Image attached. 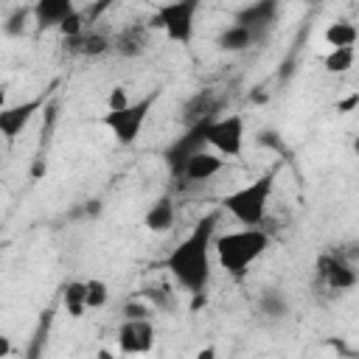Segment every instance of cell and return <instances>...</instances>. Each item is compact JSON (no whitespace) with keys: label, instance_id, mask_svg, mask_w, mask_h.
Masks as SVG:
<instances>
[{"label":"cell","instance_id":"5bb4252c","mask_svg":"<svg viewBox=\"0 0 359 359\" xmlns=\"http://www.w3.org/2000/svg\"><path fill=\"white\" fill-rule=\"evenodd\" d=\"M62 48L67 56H79V59H98L112 53V34L98 31L95 25L87 28L84 34L73 36V39H62Z\"/></svg>","mask_w":359,"mask_h":359},{"label":"cell","instance_id":"e0dca14e","mask_svg":"<svg viewBox=\"0 0 359 359\" xmlns=\"http://www.w3.org/2000/svg\"><path fill=\"white\" fill-rule=\"evenodd\" d=\"M222 168H224V157H219L216 151L208 149V151H199V154H194L188 160V165L182 168V180H188V182H208Z\"/></svg>","mask_w":359,"mask_h":359},{"label":"cell","instance_id":"8992f818","mask_svg":"<svg viewBox=\"0 0 359 359\" xmlns=\"http://www.w3.org/2000/svg\"><path fill=\"white\" fill-rule=\"evenodd\" d=\"M314 275H317V283L325 286L328 292H351L359 283V266L345 261L337 250H325L317 255Z\"/></svg>","mask_w":359,"mask_h":359},{"label":"cell","instance_id":"d6986e66","mask_svg":"<svg viewBox=\"0 0 359 359\" xmlns=\"http://www.w3.org/2000/svg\"><path fill=\"white\" fill-rule=\"evenodd\" d=\"M255 42H258V39H255V34H252L250 28L238 25V22L224 25V28L219 31V36H216V48H219V50H224V53H241V50L252 48Z\"/></svg>","mask_w":359,"mask_h":359},{"label":"cell","instance_id":"277c9868","mask_svg":"<svg viewBox=\"0 0 359 359\" xmlns=\"http://www.w3.org/2000/svg\"><path fill=\"white\" fill-rule=\"evenodd\" d=\"M160 95H163V90H149L143 98H135L129 107L115 109V112H104L101 123L112 132V137H115L118 146H135L140 140L143 126L149 121V112L160 101Z\"/></svg>","mask_w":359,"mask_h":359},{"label":"cell","instance_id":"3957f363","mask_svg":"<svg viewBox=\"0 0 359 359\" xmlns=\"http://www.w3.org/2000/svg\"><path fill=\"white\" fill-rule=\"evenodd\" d=\"M272 188H275V174H261L252 182L224 194L219 199V208L233 216L241 227H261V222L266 219V208L272 199Z\"/></svg>","mask_w":359,"mask_h":359},{"label":"cell","instance_id":"44dd1931","mask_svg":"<svg viewBox=\"0 0 359 359\" xmlns=\"http://www.w3.org/2000/svg\"><path fill=\"white\" fill-rule=\"evenodd\" d=\"M62 306L73 320L84 317V311H90L87 309V283L84 280H67L62 286Z\"/></svg>","mask_w":359,"mask_h":359},{"label":"cell","instance_id":"f546056e","mask_svg":"<svg viewBox=\"0 0 359 359\" xmlns=\"http://www.w3.org/2000/svg\"><path fill=\"white\" fill-rule=\"evenodd\" d=\"M351 149H353V154H356V157H359V135H356V137H353V143H351Z\"/></svg>","mask_w":359,"mask_h":359},{"label":"cell","instance_id":"ffe728a7","mask_svg":"<svg viewBox=\"0 0 359 359\" xmlns=\"http://www.w3.org/2000/svg\"><path fill=\"white\" fill-rule=\"evenodd\" d=\"M323 39L325 45H331V50H339V48H356V39H359V28L348 20H337L331 22L325 31H323Z\"/></svg>","mask_w":359,"mask_h":359},{"label":"cell","instance_id":"7a4b0ae2","mask_svg":"<svg viewBox=\"0 0 359 359\" xmlns=\"http://www.w3.org/2000/svg\"><path fill=\"white\" fill-rule=\"evenodd\" d=\"M216 250V261L219 266L233 278V280H244L250 266L269 250V233L264 227H241V230H230L216 236L213 241Z\"/></svg>","mask_w":359,"mask_h":359},{"label":"cell","instance_id":"cb8c5ba5","mask_svg":"<svg viewBox=\"0 0 359 359\" xmlns=\"http://www.w3.org/2000/svg\"><path fill=\"white\" fill-rule=\"evenodd\" d=\"M121 314H123V320H151V314H154V306L151 303H146L143 297H132V300H126V306L121 309Z\"/></svg>","mask_w":359,"mask_h":359},{"label":"cell","instance_id":"2e32d148","mask_svg":"<svg viewBox=\"0 0 359 359\" xmlns=\"http://www.w3.org/2000/svg\"><path fill=\"white\" fill-rule=\"evenodd\" d=\"M174 224H177V202H174L171 196L154 199V202L146 208V213H143V227H146L149 233H154V236L171 233Z\"/></svg>","mask_w":359,"mask_h":359},{"label":"cell","instance_id":"4fadbf2b","mask_svg":"<svg viewBox=\"0 0 359 359\" xmlns=\"http://www.w3.org/2000/svg\"><path fill=\"white\" fill-rule=\"evenodd\" d=\"M45 104V95H36L31 101H20V104H11V107H3L0 109V135L6 143H14L22 129L31 123V118L39 112V107Z\"/></svg>","mask_w":359,"mask_h":359},{"label":"cell","instance_id":"8fae6325","mask_svg":"<svg viewBox=\"0 0 359 359\" xmlns=\"http://www.w3.org/2000/svg\"><path fill=\"white\" fill-rule=\"evenodd\" d=\"M154 348V323L151 320H123L118 325V351L123 356H143Z\"/></svg>","mask_w":359,"mask_h":359},{"label":"cell","instance_id":"ac0fdd59","mask_svg":"<svg viewBox=\"0 0 359 359\" xmlns=\"http://www.w3.org/2000/svg\"><path fill=\"white\" fill-rule=\"evenodd\" d=\"M255 311H258L264 320H269V323L286 320V317H289V297H286V292L278 289V286L261 289V294H258V300H255Z\"/></svg>","mask_w":359,"mask_h":359},{"label":"cell","instance_id":"30bf717a","mask_svg":"<svg viewBox=\"0 0 359 359\" xmlns=\"http://www.w3.org/2000/svg\"><path fill=\"white\" fill-rule=\"evenodd\" d=\"M222 104H224V98H222L219 90H213V87L196 90L194 95L185 98V104H182V109H180L182 126L191 129V126H196V123H210V121L222 118V115H219V112H222Z\"/></svg>","mask_w":359,"mask_h":359},{"label":"cell","instance_id":"5b68a950","mask_svg":"<svg viewBox=\"0 0 359 359\" xmlns=\"http://www.w3.org/2000/svg\"><path fill=\"white\" fill-rule=\"evenodd\" d=\"M196 14H199V0H174V3L157 6L151 20H149V25H151V31L160 28L168 42L191 45Z\"/></svg>","mask_w":359,"mask_h":359},{"label":"cell","instance_id":"9a60e30c","mask_svg":"<svg viewBox=\"0 0 359 359\" xmlns=\"http://www.w3.org/2000/svg\"><path fill=\"white\" fill-rule=\"evenodd\" d=\"M79 6L73 0H39L31 6V17L36 22L39 31H50V28H62V22L76 11Z\"/></svg>","mask_w":359,"mask_h":359},{"label":"cell","instance_id":"7c38bea8","mask_svg":"<svg viewBox=\"0 0 359 359\" xmlns=\"http://www.w3.org/2000/svg\"><path fill=\"white\" fill-rule=\"evenodd\" d=\"M278 11H280V6H278L275 0H258V3L241 6V8L236 11V20H233V22L250 28V31L255 34V39L261 42V39L275 28V22H278Z\"/></svg>","mask_w":359,"mask_h":359},{"label":"cell","instance_id":"484cf974","mask_svg":"<svg viewBox=\"0 0 359 359\" xmlns=\"http://www.w3.org/2000/svg\"><path fill=\"white\" fill-rule=\"evenodd\" d=\"M129 95H126V87H112V93L107 95V112H115V109H123L129 107Z\"/></svg>","mask_w":359,"mask_h":359},{"label":"cell","instance_id":"ba28073f","mask_svg":"<svg viewBox=\"0 0 359 359\" xmlns=\"http://www.w3.org/2000/svg\"><path fill=\"white\" fill-rule=\"evenodd\" d=\"M208 149L219 157H238L244 149V118L238 112L222 115L208 126Z\"/></svg>","mask_w":359,"mask_h":359},{"label":"cell","instance_id":"603a6c76","mask_svg":"<svg viewBox=\"0 0 359 359\" xmlns=\"http://www.w3.org/2000/svg\"><path fill=\"white\" fill-rule=\"evenodd\" d=\"M84 283H87V309L90 311L93 309H104L107 300H109V283L101 280V278H90Z\"/></svg>","mask_w":359,"mask_h":359},{"label":"cell","instance_id":"d4e9b609","mask_svg":"<svg viewBox=\"0 0 359 359\" xmlns=\"http://www.w3.org/2000/svg\"><path fill=\"white\" fill-rule=\"evenodd\" d=\"M31 17V8H14V14L3 22V31L8 34V36H17V34H22V28H25V20Z\"/></svg>","mask_w":359,"mask_h":359},{"label":"cell","instance_id":"f1b7e54d","mask_svg":"<svg viewBox=\"0 0 359 359\" xmlns=\"http://www.w3.org/2000/svg\"><path fill=\"white\" fill-rule=\"evenodd\" d=\"M8 353H11V339L0 337V359H8Z\"/></svg>","mask_w":359,"mask_h":359},{"label":"cell","instance_id":"4316f807","mask_svg":"<svg viewBox=\"0 0 359 359\" xmlns=\"http://www.w3.org/2000/svg\"><path fill=\"white\" fill-rule=\"evenodd\" d=\"M345 261H351L353 266H359V241H345V244H339V247H334Z\"/></svg>","mask_w":359,"mask_h":359},{"label":"cell","instance_id":"83f0119b","mask_svg":"<svg viewBox=\"0 0 359 359\" xmlns=\"http://www.w3.org/2000/svg\"><path fill=\"white\" fill-rule=\"evenodd\" d=\"M194 359H216V348H213V345H202V348L194 353Z\"/></svg>","mask_w":359,"mask_h":359},{"label":"cell","instance_id":"7402d4cb","mask_svg":"<svg viewBox=\"0 0 359 359\" xmlns=\"http://www.w3.org/2000/svg\"><path fill=\"white\" fill-rule=\"evenodd\" d=\"M353 62H356V48H339V50H328L323 56V67L328 73H337V76L348 73L353 67Z\"/></svg>","mask_w":359,"mask_h":359},{"label":"cell","instance_id":"6da1fadb","mask_svg":"<svg viewBox=\"0 0 359 359\" xmlns=\"http://www.w3.org/2000/svg\"><path fill=\"white\" fill-rule=\"evenodd\" d=\"M216 227H219V210L205 213L194 230L165 255L163 266L174 278L177 286H182L194 303L205 300V292L210 286V266H213V241H216Z\"/></svg>","mask_w":359,"mask_h":359},{"label":"cell","instance_id":"52a82bcc","mask_svg":"<svg viewBox=\"0 0 359 359\" xmlns=\"http://www.w3.org/2000/svg\"><path fill=\"white\" fill-rule=\"evenodd\" d=\"M210 123H196L168 143V149L163 151V160H165L171 177H182V168L188 165V160L199 151H208V126Z\"/></svg>","mask_w":359,"mask_h":359},{"label":"cell","instance_id":"9c48e42d","mask_svg":"<svg viewBox=\"0 0 359 359\" xmlns=\"http://www.w3.org/2000/svg\"><path fill=\"white\" fill-rule=\"evenodd\" d=\"M151 36L154 31L146 20H132L112 34V53L121 59H140L151 50Z\"/></svg>","mask_w":359,"mask_h":359}]
</instances>
